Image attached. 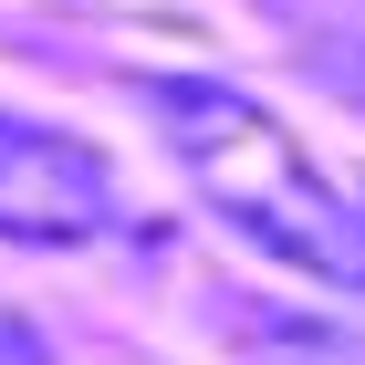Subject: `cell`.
I'll return each instance as SVG.
<instances>
[{"instance_id":"6da1fadb","label":"cell","mask_w":365,"mask_h":365,"mask_svg":"<svg viewBox=\"0 0 365 365\" xmlns=\"http://www.w3.org/2000/svg\"><path fill=\"white\" fill-rule=\"evenodd\" d=\"M136 105L157 115L168 157L198 178L209 220H230L251 251H272L303 282L365 292V198H344L313 168V146L261 94H240L230 73H136Z\"/></svg>"},{"instance_id":"7a4b0ae2","label":"cell","mask_w":365,"mask_h":365,"mask_svg":"<svg viewBox=\"0 0 365 365\" xmlns=\"http://www.w3.org/2000/svg\"><path fill=\"white\" fill-rule=\"evenodd\" d=\"M125 230V188L84 136L0 115V240L21 251H94Z\"/></svg>"},{"instance_id":"3957f363","label":"cell","mask_w":365,"mask_h":365,"mask_svg":"<svg viewBox=\"0 0 365 365\" xmlns=\"http://www.w3.org/2000/svg\"><path fill=\"white\" fill-rule=\"evenodd\" d=\"M240 365H365V334L313 324V313H251L240 324Z\"/></svg>"},{"instance_id":"277c9868","label":"cell","mask_w":365,"mask_h":365,"mask_svg":"<svg viewBox=\"0 0 365 365\" xmlns=\"http://www.w3.org/2000/svg\"><path fill=\"white\" fill-rule=\"evenodd\" d=\"M313 73L365 105V31H313Z\"/></svg>"},{"instance_id":"5b68a950","label":"cell","mask_w":365,"mask_h":365,"mask_svg":"<svg viewBox=\"0 0 365 365\" xmlns=\"http://www.w3.org/2000/svg\"><path fill=\"white\" fill-rule=\"evenodd\" d=\"M0 365H53V344H42V324H21L11 303H0Z\"/></svg>"}]
</instances>
